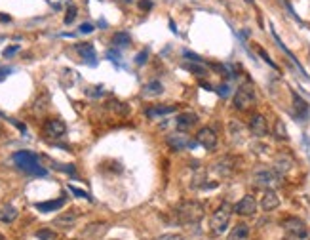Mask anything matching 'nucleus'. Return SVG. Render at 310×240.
<instances>
[{"mask_svg": "<svg viewBox=\"0 0 310 240\" xmlns=\"http://www.w3.org/2000/svg\"><path fill=\"white\" fill-rule=\"evenodd\" d=\"M112 42H114V46L118 48H126V46H130L132 44V37L128 35V32H117L114 37H112Z\"/></svg>", "mask_w": 310, "mask_h": 240, "instance_id": "a878e982", "label": "nucleus"}, {"mask_svg": "<svg viewBox=\"0 0 310 240\" xmlns=\"http://www.w3.org/2000/svg\"><path fill=\"white\" fill-rule=\"evenodd\" d=\"M234 208L228 204V202H223L210 219V225H211V232L213 234H223L226 231V227L230 223V216H232Z\"/></svg>", "mask_w": 310, "mask_h": 240, "instance_id": "7ed1b4c3", "label": "nucleus"}, {"mask_svg": "<svg viewBox=\"0 0 310 240\" xmlns=\"http://www.w3.org/2000/svg\"><path fill=\"white\" fill-rule=\"evenodd\" d=\"M78 219V212L76 210H70L67 214H59V216L54 219V225L55 227H63V229H70L72 225L76 223Z\"/></svg>", "mask_w": 310, "mask_h": 240, "instance_id": "dca6fc26", "label": "nucleus"}, {"mask_svg": "<svg viewBox=\"0 0 310 240\" xmlns=\"http://www.w3.org/2000/svg\"><path fill=\"white\" fill-rule=\"evenodd\" d=\"M76 52L82 55V59H86L90 65H95V50H93L92 44H78Z\"/></svg>", "mask_w": 310, "mask_h": 240, "instance_id": "412c9836", "label": "nucleus"}, {"mask_svg": "<svg viewBox=\"0 0 310 240\" xmlns=\"http://www.w3.org/2000/svg\"><path fill=\"white\" fill-rule=\"evenodd\" d=\"M257 212V200L251 196V194H246L236 206H234V214H238L242 217H251L255 216Z\"/></svg>", "mask_w": 310, "mask_h": 240, "instance_id": "1a4fd4ad", "label": "nucleus"}, {"mask_svg": "<svg viewBox=\"0 0 310 240\" xmlns=\"http://www.w3.org/2000/svg\"><path fill=\"white\" fill-rule=\"evenodd\" d=\"M280 206V198L276 191L274 189H266L263 193V198H261V208L264 212H272V210H276Z\"/></svg>", "mask_w": 310, "mask_h": 240, "instance_id": "4468645a", "label": "nucleus"}, {"mask_svg": "<svg viewBox=\"0 0 310 240\" xmlns=\"http://www.w3.org/2000/svg\"><path fill=\"white\" fill-rule=\"evenodd\" d=\"M36 238L38 240H57V234H55L52 229H40L36 232Z\"/></svg>", "mask_w": 310, "mask_h": 240, "instance_id": "c85d7f7f", "label": "nucleus"}, {"mask_svg": "<svg viewBox=\"0 0 310 240\" xmlns=\"http://www.w3.org/2000/svg\"><path fill=\"white\" fill-rule=\"evenodd\" d=\"M274 138L280 141H287L289 140V135H287V130H286V126H284V122L282 120H276L274 122Z\"/></svg>", "mask_w": 310, "mask_h": 240, "instance_id": "bb28decb", "label": "nucleus"}, {"mask_svg": "<svg viewBox=\"0 0 310 240\" xmlns=\"http://www.w3.org/2000/svg\"><path fill=\"white\" fill-rule=\"evenodd\" d=\"M177 107L173 105H154V107L147 109V116H162V115H170L173 113Z\"/></svg>", "mask_w": 310, "mask_h": 240, "instance_id": "b1692460", "label": "nucleus"}, {"mask_svg": "<svg viewBox=\"0 0 310 240\" xmlns=\"http://www.w3.org/2000/svg\"><path fill=\"white\" fill-rule=\"evenodd\" d=\"M17 219V210L12 204H4L0 208V221L2 223H14Z\"/></svg>", "mask_w": 310, "mask_h": 240, "instance_id": "aec40b11", "label": "nucleus"}, {"mask_svg": "<svg viewBox=\"0 0 310 240\" xmlns=\"http://www.w3.org/2000/svg\"><path fill=\"white\" fill-rule=\"evenodd\" d=\"M282 176L276 174L274 170H268V168H263V170H257L253 176H251V183L257 187V189H274V187L282 185Z\"/></svg>", "mask_w": 310, "mask_h": 240, "instance_id": "20e7f679", "label": "nucleus"}, {"mask_svg": "<svg viewBox=\"0 0 310 240\" xmlns=\"http://www.w3.org/2000/svg\"><path fill=\"white\" fill-rule=\"evenodd\" d=\"M228 130H230V135H232V140L236 141V143H242V141L246 140V130H244V126H242L240 122L232 120V122L228 124Z\"/></svg>", "mask_w": 310, "mask_h": 240, "instance_id": "4be33fe9", "label": "nucleus"}, {"mask_svg": "<svg viewBox=\"0 0 310 240\" xmlns=\"http://www.w3.org/2000/svg\"><path fill=\"white\" fill-rule=\"evenodd\" d=\"M168 145H170L171 149H175V151H181V149H185V147H194V143L186 138L185 132L168 135Z\"/></svg>", "mask_w": 310, "mask_h": 240, "instance_id": "ddd939ff", "label": "nucleus"}, {"mask_svg": "<svg viewBox=\"0 0 310 240\" xmlns=\"http://www.w3.org/2000/svg\"><path fill=\"white\" fill-rule=\"evenodd\" d=\"M219 95H223V97H226V95H228V86H226V84L221 86V88H219Z\"/></svg>", "mask_w": 310, "mask_h": 240, "instance_id": "58836bf2", "label": "nucleus"}, {"mask_svg": "<svg viewBox=\"0 0 310 240\" xmlns=\"http://www.w3.org/2000/svg\"><path fill=\"white\" fill-rule=\"evenodd\" d=\"M213 172L217 174L219 178H230L236 172V160L232 156H223V158H219L217 162L213 164Z\"/></svg>", "mask_w": 310, "mask_h": 240, "instance_id": "6e6552de", "label": "nucleus"}, {"mask_svg": "<svg viewBox=\"0 0 310 240\" xmlns=\"http://www.w3.org/2000/svg\"><path fill=\"white\" fill-rule=\"evenodd\" d=\"M44 133H46L48 138L57 140V138H63L67 133V126L59 118H50V120L44 122Z\"/></svg>", "mask_w": 310, "mask_h": 240, "instance_id": "9d476101", "label": "nucleus"}, {"mask_svg": "<svg viewBox=\"0 0 310 240\" xmlns=\"http://www.w3.org/2000/svg\"><path fill=\"white\" fill-rule=\"evenodd\" d=\"M249 238V227L246 223L234 225V229L228 232V238L226 240H248Z\"/></svg>", "mask_w": 310, "mask_h": 240, "instance_id": "a211bd4d", "label": "nucleus"}, {"mask_svg": "<svg viewBox=\"0 0 310 240\" xmlns=\"http://www.w3.org/2000/svg\"><path fill=\"white\" fill-rule=\"evenodd\" d=\"M78 31L82 32V35H90V32L93 31V25H92V23H82V25H80V29H78Z\"/></svg>", "mask_w": 310, "mask_h": 240, "instance_id": "c9c22d12", "label": "nucleus"}, {"mask_svg": "<svg viewBox=\"0 0 310 240\" xmlns=\"http://www.w3.org/2000/svg\"><path fill=\"white\" fill-rule=\"evenodd\" d=\"M63 204H65V198H57V200H50V202H38V204H34V206H36V210L48 214V212H55V210H59Z\"/></svg>", "mask_w": 310, "mask_h": 240, "instance_id": "5701e85b", "label": "nucleus"}, {"mask_svg": "<svg viewBox=\"0 0 310 240\" xmlns=\"http://www.w3.org/2000/svg\"><path fill=\"white\" fill-rule=\"evenodd\" d=\"M6 135V128L2 126V122H0V138H4Z\"/></svg>", "mask_w": 310, "mask_h": 240, "instance_id": "ea45409f", "label": "nucleus"}, {"mask_svg": "<svg viewBox=\"0 0 310 240\" xmlns=\"http://www.w3.org/2000/svg\"><path fill=\"white\" fill-rule=\"evenodd\" d=\"M291 97H293V107L295 113L299 115V118H306L308 116V103L302 99L297 92H291Z\"/></svg>", "mask_w": 310, "mask_h": 240, "instance_id": "f3484780", "label": "nucleus"}, {"mask_svg": "<svg viewBox=\"0 0 310 240\" xmlns=\"http://www.w3.org/2000/svg\"><path fill=\"white\" fill-rule=\"evenodd\" d=\"M147 59H148V52H147V50H143V52H139V54H137L135 63H137V65H145V61H147Z\"/></svg>", "mask_w": 310, "mask_h": 240, "instance_id": "2f4dec72", "label": "nucleus"}, {"mask_svg": "<svg viewBox=\"0 0 310 240\" xmlns=\"http://www.w3.org/2000/svg\"><path fill=\"white\" fill-rule=\"evenodd\" d=\"M74 17H76V8H74V6H70L69 12H67V16H65V23H67V25L72 23V21H74Z\"/></svg>", "mask_w": 310, "mask_h": 240, "instance_id": "7c9ffc66", "label": "nucleus"}, {"mask_svg": "<svg viewBox=\"0 0 310 240\" xmlns=\"http://www.w3.org/2000/svg\"><path fill=\"white\" fill-rule=\"evenodd\" d=\"M185 69H186V71H190V73H194V75H198L200 78H204L206 75H208L206 67H202L200 63H186Z\"/></svg>", "mask_w": 310, "mask_h": 240, "instance_id": "cd10ccee", "label": "nucleus"}, {"mask_svg": "<svg viewBox=\"0 0 310 240\" xmlns=\"http://www.w3.org/2000/svg\"><path fill=\"white\" fill-rule=\"evenodd\" d=\"M282 229L286 231L289 240H306L308 238V229L302 219L299 217H286L282 221Z\"/></svg>", "mask_w": 310, "mask_h": 240, "instance_id": "39448f33", "label": "nucleus"}, {"mask_svg": "<svg viewBox=\"0 0 310 240\" xmlns=\"http://www.w3.org/2000/svg\"><path fill=\"white\" fill-rule=\"evenodd\" d=\"M17 50H19V46H12V48H6V50H4V57H10V55H14L17 52Z\"/></svg>", "mask_w": 310, "mask_h": 240, "instance_id": "e433bc0d", "label": "nucleus"}, {"mask_svg": "<svg viewBox=\"0 0 310 240\" xmlns=\"http://www.w3.org/2000/svg\"><path fill=\"white\" fill-rule=\"evenodd\" d=\"M257 95H255V88L246 82L238 88V92L234 93V107L238 111H249V109L255 105Z\"/></svg>", "mask_w": 310, "mask_h": 240, "instance_id": "423d86ee", "label": "nucleus"}, {"mask_svg": "<svg viewBox=\"0 0 310 240\" xmlns=\"http://www.w3.org/2000/svg\"><path fill=\"white\" fill-rule=\"evenodd\" d=\"M249 132L257 138H264L268 133V122L263 115H253L249 120Z\"/></svg>", "mask_w": 310, "mask_h": 240, "instance_id": "f8f14e48", "label": "nucleus"}, {"mask_svg": "<svg viewBox=\"0 0 310 240\" xmlns=\"http://www.w3.org/2000/svg\"><path fill=\"white\" fill-rule=\"evenodd\" d=\"M196 124H198V116L194 115V113H181L175 118L177 132H190L192 128H196Z\"/></svg>", "mask_w": 310, "mask_h": 240, "instance_id": "9b49d317", "label": "nucleus"}, {"mask_svg": "<svg viewBox=\"0 0 310 240\" xmlns=\"http://www.w3.org/2000/svg\"><path fill=\"white\" fill-rule=\"evenodd\" d=\"M293 168V158L287 155V153H280L276 156V160H274V172L280 174V176H284L287 172Z\"/></svg>", "mask_w": 310, "mask_h": 240, "instance_id": "2eb2a0df", "label": "nucleus"}, {"mask_svg": "<svg viewBox=\"0 0 310 240\" xmlns=\"http://www.w3.org/2000/svg\"><path fill=\"white\" fill-rule=\"evenodd\" d=\"M139 8L141 10H150V8H152V2H150V0H141Z\"/></svg>", "mask_w": 310, "mask_h": 240, "instance_id": "4c0bfd02", "label": "nucleus"}, {"mask_svg": "<svg viewBox=\"0 0 310 240\" xmlns=\"http://www.w3.org/2000/svg\"><path fill=\"white\" fill-rule=\"evenodd\" d=\"M46 105H48V95L44 93V95H42V101L38 99L36 103H34V113H36V115H42V113L48 109Z\"/></svg>", "mask_w": 310, "mask_h": 240, "instance_id": "c756f323", "label": "nucleus"}, {"mask_svg": "<svg viewBox=\"0 0 310 240\" xmlns=\"http://www.w3.org/2000/svg\"><path fill=\"white\" fill-rule=\"evenodd\" d=\"M69 189H70V193H72V194H76V196H82V198H88V200H92V198H90V194L84 193V191H80V189H76V187L70 185Z\"/></svg>", "mask_w": 310, "mask_h": 240, "instance_id": "72a5a7b5", "label": "nucleus"}, {"mask_svg": "<svg viewBox=\"0 0 310 240\" xmlns=\"http://www.w3.org/2000/svg\"><path fill=\"white\" fill-rule=\"evenodd\" d=\"M0 240H4V236H2V234H0Z\"/></svg>", "mask_w": 310, "mask_h": 240, "instance_id": "79ce46f5", "label": "nucleus"}, {"mask_svg": "<svg viewBox=\"0 0 310 240\" xmlns=\"http://www.w3.org/2000/svg\"><path fill=\"white\" fill-rule=\"evenodd\" d=\"M105 231H107V223H101V221H97V223L88 225L82 234H84V236H88V238H95V236H101Z\"/></svg>", "mask_w": 310, "mask_h": 240, "instance_id": "6ab92c4d", "label": "nucleus"}, {"mask_svg": "<svg viewBox=\"0 0 310 240\" xmlns=\"http://www.w3.org/2000/svg\"><path fill=\"white\" fill-rule=\"evenodd\" d=\"M162 92H164V86H162V82H158V80H152V82L145 84V88H143V93H145V95H150V97L160 95Z\"/></svg>", "mask_w": 310, "mask_h": 240, "instance_id": "393cba45", "label": "nucleus"}, {"mask_svg": "<svg viewBox=\"0 0 310 240\" xmlns=\"http://www.w3.org/2000/svg\"><path fill=\"white\" fill-rule=\"evenodd\" d=\"M196 143L202 145L204 149H208V151H213V149L217 147L219 138L213 128H208V126H206V128H202L200 132L196 133Z\"/></svg>", "mask_w": 310, "mask_h": 240, "instance_id": "0eeeda50", "label": "nucleus"}, {"mask_svg": "<svg viewBox=\"0 0 310 240\" xmlns=\"http://www.w3.org/2000/svg\"><path fill=\"white\" fill-rule=\"evenodd\" d=\"M158 240H186L183 234H162Z\"/></svg>", "mask_w": 310, "mask_h": 240, "instance_id": "f704fd0d", "label": "nucleus"}, {"mask_svg": "<svg viewBox=\"0 0 310 240\" xmlns=\"http://www.w3.org/2000/svg\"><path fill=\"white\" fill-rule=\"evenodd\" d=\"M259 55H261V57H263L264 61H266V63H268V65H270L272 69H278V67H276V63H274V61H272V59H270V57H268V54L264 52L263 48H259Z\"/></svg>", "mask_w": 310, "mask_h": 240, "instance_id": "473e14b6", "label": "nucleus"}, {"mask_svg": "<svg viewBox=\"0 0 310 240\" xmlns=\"http://www.w3.org/2000/svg\"><path fill=\"white\" fill-rule=\"evenodd\" d=\"M8 73H10V69H2V71H0V80L4 78V75H8Z\"/></svg>", "mask_w": 310, "mask_h": 240, "instance_id": "a19ab883", "label": "nucleus"}, {"mask_svg": "<svg viewBox=\"0 0 310 240\" xmlns=\"http://www.w3.org/2000/svg\"><path fill=\"white\" fill-rule=\"evenodd\" d=\"M14 162L19 170L27 172V174H32V176H46V170L40 166L38 156L34 153H29V151H19L14 155Z\"/></svg>", "mask_w": 310, "mask_h": 240, "instance_id": "f03ea898", "label": "nucleus"}, {"mask_svg": "<svg viewBox=\"0 0 310 240\" xmlns=\"http://www.w3.org/2000/svg\"><path fill=\"white\" fill-rule=\"evenodd\" d=\"M204 219V206L196 200L181 202L173 210V221L179 225H196Z\"/></svg>", "mask_w": 310, "mask_h": 240, "instance_id": "f257e3e1", "label": "nucleus"}]
</instances>
